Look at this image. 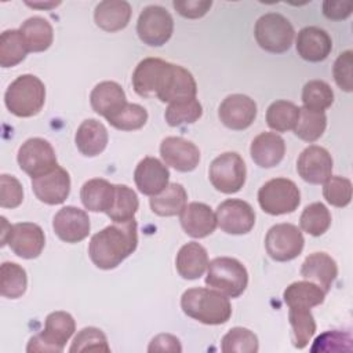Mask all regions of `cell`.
Wrapping results in <instances>:
<instances>
[{
    "mask_svg": "<svg viewBox=\"0 0 353 353\" xmlns=\"http://www.w3.org/2000/svg\"><path fill=\"white\" fill-rule=\"evenodd\" d=\"M138 225L135 218L113 223L95 233L88 245V255L92 263L103 270L117 268L128 258L138 245Z\"/></svg>",
    "mask_w": 353,
    "mask_h": 353,
    "instance_id": "6da1fadb",
    "label": "cell"
},
{
    "mask_svg": "<svg viewBox=\"0 0 353 353\" xmlns=\"http://www.w3.org/2000/svg\"><path fill=\"white\" fill-rule=\"evenodd\" d=\"M183 313L203 324L219 325L232 316L229 298L214 288H189L181 296Z\"/></svg>",
    "mask_w": 353,
    "mask_h": 353,
    "instance_id": "7a4b0ae2",
    "label": "cell"
},
{
    "mask_svg": "<svg viewBox=\"0 0 353 353\" xmlns=\"http://www.w3.org/2000/svg\"><path fill=\"white\" fill-rule=\"evenodd\" d=\"M46 102L44 83L34 74H21L7 88L4 103L18 117L37 114Z\"/></svg>",
    "mask_w": 353,
    "mask_h": 353,
    "instance_id": "3957f363",
    "label": "cell"
},
{
    "mask_svg": "<svg viewBox=\"0 0 353 353\" xmlns=\"http://www.w3.org/2000/svg\"><path fill=\"white\" fill-rule=\"evenodd\" d=\"M205 284L229 298L240 296L248 284L245 266L229 256H218L208 262Z\"/></svg>",
    "mask_w": 353,
    "mask_h": 353,
    "instance_id": "277c9868",
    "label": "cell"
},
{
    "mask_svg": "<svg viewBox=\"0 0 353 353\" xmlns=\"http://www.w3.org/2000/svg\"><path fill=\"white\" fill-rule=\"evenodd\" d=\"M76 323L68 312H52L46 317L44 330L29 339L26 352H52L63 350L66 342L74 334Z\"/></svg>",
    "mask_w": 353,
    "mask_h": 353,
    "instance_id": "5b68a950",
    "label": "cell"
},
{
    "mask_svg": "<svg viewBox=\"0 0 353 353\" xmlns=\"http://www.w3.org/2000/svg\"><path fill=\"white\" fill-rule=\"evenodd\" d=\"M291 22L277 12L263 14L255 23L254 36L258 46L272 54H283L290 50L294 40Z\"/></svg>",
    "mask_w": 353,
    "mask_h": 353,
    "instance_id": "8992f818",
    "label": "cell"
},
{
    "mask_svg": "<svg viewBox=\"0 0 353 353\" xmlns=\"http://www.w3.org/2000/svg\"><path fill=\"white\" fill-rule=\"evenodd\" d=\"M258 203L269 215L291 214L301 203V193L291 179L274 178L261 186L258 190Z\"/></svg>",
    "mask_w": 353,
    "mask_h": 353,
    "instance_id": "52a82bcc",
    "label": "cell"
},
{
    "mask_svg": "<svg viewBox=\"0 0 353 353\" xmlns=\"http://www.w3.org/2000/svg\"><path fill=\"white\" fill-rule=\"evenodd\" d=\"M210 182L222 193L232 194L239 192L247 176L245 163L236 152H226L212 160L208 170Z\"/></svg>",
    "mask_w": 353,
    "mask_h": 353,
    "instance_id": "ba28073f",
    "label": "cell"
},
{
    "mask_svg": "<svg viewBox=\"0 0 353 353\" xmlns=\"http://www.w3.org/2000/svg\"><path fill=\"white\" fill-rule=\"evenodd\" d=\"M174 21L161 6H148L139 14L137 33L143 44L150 47L164 46L172 36Z\"/></svg>",
    "mask_w": 353,
    "mask_h": 353,
    "instance_id": "9c48e42d",
    "label": "cell"
},
{
    "mask_svg": "<svg viewBox=\"0 0 353 353\" xmlns=\"http://www.w3.org/2000/svg\"><path fill=\"white\" fill-rule=\"evenodd\" d=\"M303 244L302 232L292 223H277L268 230L265 237L266 252L277 262L295 259L302 252Z\"/></svg>",
    "mask_w": 353,
    "mask_h": 353,
    "instance_id": "30bf717a",
    "label": "cell"
},
{
    "mask_svg": "<svg viewBox=\"0 0 353 353\" xmlns=\"http://www.w3.org/2000/svg\"><path fill=\"white\" fill-rule=\"evenodd\" d=\"M17 160L21 170L32 178L44 175L58 165L54 148L43 138L26 139L18 150Z\"/></svg>",
    "mask_w": 353,
    "mask_h": 353,
    "instance_id": "8fae6325",
    "label": "cell"
},
{
    "mask_svg": "<svg viewBox=\"0 0 353 353\" xmlns=\"http://www.w3.org/2000/svg\"><path fill=\"white\" fill-rule=\"evenodd\" d=\"M196 94L197 85L192 73L179 65L168 62L159 84L156 97L161 102L171 103L183 99H193L196 98Z\"/></svg>",
    "mask_w": 353,
    "mask_h": 353,
    "instance_id": "7c38bea8",
    "label": "cell"
},
{
    "mask_svg": "<svg viewBox=\"0 0 353 353\" xmlns=\"http://www.w3.org/2000/svg\"><path fill=\"white\" fill-rule=\"evenodd\" d=\"M218 226L229 234H245L255 225L252 207L240 199H228L216 208Z\"/></svg>",
    "mask_w": 353,
    "mask_h": 353,
    "instance_id": "4fadbf2b",
    "label": "cell"
},
{
    "mask_svg": "<svg viewBox=\"0 0 353 353\" xmlns=\"http://www.w3.org/2000/svg\"><path fill=\"white\" fill-rule=\"evenodd\" d=\"M6 244H8L12 252L19 258L34 259L41 254L46 244V237L39 225L32 222H19L11 225Z\"/></svg>",
    "mask_w": 353,
    "mask_h": 353,
    "instance_id": "5bb4252c",
    "label": "cell"
},
{
    "mask_svg": "<svg viewBox=\"0 0 353 353\" xmlns=\"http://www.w3.org/2000/svg\"><path fill=\"white\" fill-rule=\"evenodd\" d=\"M218 116L225 127L241 131L254 123L256 117V103L244 94H232L219 105Z\"/></svg>",
    "mask_w": 353,
    "mask_h": 353,
    "instance_id": "9a60e30c",
    "label": "cell"
},
{
    "mask_svg": "<svg viewBox=\"0 0 353 353\" xmlns=\"http://www.w3.org/2000/svg\"><path fill=\"white\" fill-rule=\"evenodd\" d=\"M296 171L305 182L324 183L332 174V157L327 149L310 145L299 154Z\"/></svg>",
    "mask_w": 353,
    "mask_h": 353,
    "instance_id": "2e32d148",
    "label": "cell"
},
{
    "mask_svg": "<svg viewBox=\"0 0 353 353\" xmlns=\"http://www.w3.org/2000/svg\"><path fill=\"white\" fill-rule=\"evenodd\" d=\"M32 189L41 203L48 205L62 204L70 192V176L65 168L57 165L52 171L32 178Z\"/></svg>",
    "mask_w": 353,
    "mask_h": 353,
    "instance_id": "e0dca14e",
    "label": "cell"
},
{
    "mask_svg": "<svg viewBox=\"0 0 353 353\" xmlns=\"http://www.w3.org/2000/svg\"><path fill=\"white\" fill-rule=\"evenodd\" d=\"M90 218L84 210L73 205L62 207L52 219L55 234L65 243H79L90 234Z\"/></svg>",
    "mask_w": 353,
    "mask_h": 353,
    "instance_id": "ac0fdd59",
    "label": "cell"
},
{
    "mask_svg": "<svg viewBox=\"0 0 353 353\" xmlns=\"http://www.w3.org/2000/svg\"><path fill=\"white\" fill-rule=\"evenodd\" d=\"M160 154L164 163L176 171L190 172L200 161L199 148L181 137H167L161 141Z\"/></svg>",
    "mask_w": 353,
    "mask_h": 353,
    "instance_id": "d6986e66",
    "label": "cell"
},
{
    "mask_svg": "<svg viewBox=\"0 0 353 353\" xmlns=\"http://www.w3.org/2000/svg\"><path fill=\"white\" fill-rule=\"evenodd\" d=\"M168 179L170 171L167 165L150 156L143 157L134 171V181L138 190L150 197L161 193L168 186Z\"/></svg>",
    "mask_w": 353,
    "mask_h": 353,
    "instance_id": "ffe728a7",
    "label": "cell"
},
{
    "mask_svg": "<svg viewBox=\"0 0 353 353\" xmlns=\"http://www.w3.org/2000/svg\"><path fill=\"white\" fill-rule=\"evenodd\" d=\"M179 215L182 229L188 236L193 239H203L210 236L218 225L215 212L210 205L204 203H189L185 205Z\"/></svg>",
    "mask_w": 353,
    "mask_h": 353,
    "instance_id": "44dd1931",
    "label": "cell"
},
{
    "mask_svg": "<svg viewBox=\"0 0 353 353\" xmlns=\"http://www.w3.org/2000/svg\"><path fill=\"white\" fill-rule=\"evenodd\" d=\"M295 46L296 52L302 59L309 62H321L330 55L332 50V40L324 29L306 26L299 30Z\"/></svg>",
    "mask_w": 353,
    "mask_h": 353,
    "instance_id": "7402d4cb",
    "label": "cell"
},
{
    "mask_svg": "<svg viewBox=\"0 0 353 353\" xmlns=\"http://www.w3.org/2000/svg\"><path fill=\"white\" fill-rule=\"evenodd\" d=\"M90 102L94 112L103 116L106 120L117 114L128 103L124 90L116 81H102L97 84L90 94Z\"/></svg>",
    "mask_w": 353,
    "mask_h": 353,
    "instance_id": "603a6c76",
    "label": "cell"
},
{
    "mask_svg": "<svg viewBox=\"0 0 353 353\" xmlns=\"http://www.w3.org/2000/svg\"><path fill=\"white\" fill-rule=\"evenodd\" d=\"M250 153L256 165L272 168L283 160L285 154V142L276 132H261L252 139Z\"/></svg>",
    "mask_w": 353,
    "mask_h": 353,
    "instance_id": "cb8c5ba5",
    "label": "cell"
},
{
    "mask_svg": "<svg viewBox=\"0 0 353 353\" xmlns=\"http://www.w3.org/2000/svg\"><path fill=\"white\" fill-rule=\"evenodd\" d=\"M301 274L328 292L338 276V266L334 258H331L328 254L313 252L305 258L301 266Z\"/></svg>",
    "mask_w": 353,
    "mask_h": 353,
    "instance_id": "d4e9b609",
    "label": "cell"
},
{
    "mask_svg": "<svg viewBox=\"0 0 353 353\" xmlns=\"http://www.w3.org/2000/svg\"><path fill=\"white\" fill-rule=\"evenodd\" d=\"M168 62L160 58H145L132 73V87L139 97L156 95Z\"/></svg>",
    "mask_w": 353,
    "mask_h": 353,
    "instance_id": "484cf974",
    "label": "cell"
},
{
    "mask_svg": "<svg viewBox=\"0 0 353 353\" xmlns=\"http://www.w3.org/2000/svg\"><path fill=\"white\" fill-rule=\"evenodd\" d=\"M108 139L109 135L106 127L95 119L84 120L74 135L79 152L87 157H94L102 153L108 145Z\"/></svg>",
    "mask_w": 353,
    "mask_h": 353,
    "instance_id": "4316f807",
    "label": "cell"
},
{
    "mask_svg": "<svg viewBox=\"0 0 353 353\" xmlns=\"http://www.w3.org/2000/svg\"><path fill=\"white\" fill-rule=\"evenodd\" d=\"M131 12V6L125 0H105L95 7L94 19L102 30L117 32L128 25Z\"/></svg>",
    "mask_w": 353,
    "mask_h": 353,
    "instance_id": "83f0119b",
    "label": "cell"
},
{
    "mask_svg": "<svg viewBox=\"0 0 353 353\" xmlns=\"http://www.w3.org/2000/svg\"><path fill=\"white\" fill-rule=\"evenodd\" d=\"M208 266L207 250L196 243L190 241L181 247L175 258V268L181 277L186 280L200 279Z\"/></svg>",
    "mask_w": 353,
    "mask_h": 353,
    "instance_id": "f1b7e54d",
    "label": "cell"
},
{
    "mask_svg": "<svg viewBox=\"0 0 353 353\" xmlns=\"http://www.w3.org/2000/svg\"><path fill=\"white\" fill-rule=\"evenodd\" d=\"M114 197V185L103 178L87 181L80 190L83 205L92 212H108Z\"/></svg>",
    "mask_w": 353,
    "mask_h": 353,
    "instance_id": "f546056e",
    "label": "cell"
},
{
    "mask_svg": "<svg viewBox=\"0 0 353 353\" xmlns=\"http://www.w3.org/2000/svg\"><path fill=\"white\" fill-rule=\"evenodd\" d=\"M29 52H41L50 48L54 40L51 23L43 17L28 18L19 28Z\"/></svg>",
    "mask_w": 353,
    "mask_h": 353,
    "instance_id": "4dcf8cb0",
    "label": "cell"
},
{
    "mask_svg": "<svg viewBox=\"0 0 353 353\" xmlns=\"http://www.w3.org/2000/svg\"><path fill=\"white\" fill-rule=\"evenodd\" d=\"M325 291L312 281H296L290 284L284 292L283 298L288 307H305L310 309L313 306L321 305L325 298Z\"/></svg>",
    "mask_w": 353,
    "mask_h": 353,
    "instance_id": "1f68e13d",
    "label": "cell"
},
{
    "mask_svg": "<svg viewBox=\"0 0 353 353\" xmlns=\"http://www.w3.org/2000/svg\"><path fill=\"white\" fill-rule=\"evenodd\" d=\"M188 194L181 183H168L159 194L150 197V208L160 216H175L182 212L186 205Z\"/></svg>",
    "mask_w": 353,
    "mask_h": 353,
    "instance_id": "d6a6232c",
    "label": "cell"
},
{
    "mask_svg": "<svg viewBox=\"0 0 353 353\" xmlns=\"http://www.w3.org/2000/svg\"><path fill=\"white\" fill-rule=\"evenodd\" d=\"M139 201L137 193L127 185H114V197L106 215L114 223H123L134 219Z\"/></svg>",
    "mask_w": 353,
    "mask_h": 353,
    "instance_id": "836d02e7",
    "label": "cell"
},
{
    "mask_svg": "<svg viewBox=\"0 0 353 353\" xmlns=\"http://www.w3.org/2000/svg\"><path fill=\"white\" fill-rule=\"evenodd\" d=\"M29 52L19 29L4 30L0 36V66L12 68L21 63Z\"/></svg>",
    "mask_w": 353,
    "mask_h": 353,
    "instance_id": "e575fe53",
    "label": "cell"
},
{
    "mask_svg": "<svg viewBox=\"0 0 353 353\" xmlns=\"http://www.w3.org/2000/svg\"><path fill=\"white\" fill-rule=\"evenodd\" d=\"M299 119V108L290 101H274L266 110V123L276 132L294 130Z\"/></svg>",
    "mask_w": 353,
    "mask_h": 353,
    "instance_id": "d590c367",
    "label": "cell"
},
{
    "mask_svg": "<svg viewBox=\"0 0 353 353\" xmlns=\"http://www.w3.org/2000/svg\"><path fill=\"white\" fill-rule=\"evenodd\" d=\"M28 277L22 266L15 262H4L0 268V294L10 299L22 296L26 291Z\"/></svg>",
    "mask_w": 353,
    "mask_h": 353,
    "instance_id": "8d00e7d4",
    "label": "cell"
},
{
    "mask_svg": "<svg viewBox=\"0 0 353 353\" xmlns=\"http://www.w3.org/2000/svg\"><path fill=\"white\" fill-rule=\"evenodd\" d=\"M327 127V117L324 112H316L306 108H299V119L294 128L295 135L305 142L317 141Z\"/></svg>",
    "mask_w": 353,
    "mask_h": 353,
    "instance_id": "74e56055",
    "label": "cell"
},
{
    "mask_svg": "<svg viewBox=\"0 0 353 353\" xmlns=\"http://www.w3.org/2000/svg\"><path fill=\"white\" fill-rule=\"evenodd\" d=\"M288 320L294 332V346L296 349L306 347L316 332V321L310 309L290 307Z\"/></svg>",
    "mask_w": 353,
    "mask_h": 353,
    "instance_id": "f35d334b",
    "label": "cell"
},
{
    "mask_svg": "<svg viewBox=\"0 0 353 353\" xmlns=\"http://www.w3.org/2000/svg\"><path fill=\"white\" fill-rule=\"evenodd\" d=\"M299 225L307 234L321 236L331 225V214L323 203H312L302 211Z\"/></svg>",
    "mask_w": 353,
    "mask_h": 353,
    "instance_id": "ab89813d",
    "label": "cell"
},
{
    "mask_svg": "<svg viewBox=\"0 0 353 353\" xmlns=\"http://www.w3.org/2000/svg\"><path fill=\"white\" fill-rule=\"evenodd\" d=\"M203 114V108L200 102L193 99H183L171 102L164 113L165 121L171 127H179L182 124H192L197 121Z\"/></svg>",
    "mask_w": 353,
    "mask_h": 353,
    "instance_id": "60d3db41",
    "label": "cell"
},
{
    "mask_svg": "<svg viewBox=\"0 0 353 353\" xmlns=\"http://www.w3.org/2000/svg\"><path fill=\"white\" fill-rule=\"evenodd\" d=\"M258 349L256 335L243 327L230 328L221 342V350L223 353H256Z\"/></svg>",
    "mask_w": 353,
    "mask_h": 353,
    "instance_id": "b9f144b4",
    "label": "cell"
},
{
    "mask_svg": "<svg viewBox=\"0 0 353 353\" xmlns=\"http://www.w3.org/2000/svg\"><path fill=\"white\" fill-rule=\"evenodd\" d=\"M302 102L306 109L324 112L334 102V91L323 80H310L303 85Z\"/></svg>",
    "mask_w": 353,
    "mask_h": 353,
    "instance_id": "7bdbcfd3",
    "label": "cell"
},
{
    "mask_svg": "<svg viewBox=\"0 0 353 353\" xmlns=\"http://www.w3.org/2000/svg\"><path fill=\"white\" fill-rule=\"evenodd\" d=\"M69 352H110V347L105 334L99 328L85 327L77 332Z\"/></svg>",
    "mask_w": 353,
    "mask_h": 353,
    "instance_id": "ee69618b",
    "label": "cell"
},
{
    "mask_svg": "<svg viewBox=\"0 0 353 353\" xmlns=\"http://www.w3.org/2000/svg\"><path fill=\"white\" fill-rule=\"evenodd\" d=\"M109 124L121 131L139 130L148 121V112L138 103H127L117 114L110 117Z\"/></svg>",
    "mask_w": 353,
    "mask_h": 353,
    "instance_id": "f6af8a7d",
    "label": "cell"
},
{
    "mask_svg": "<svg viewBox=\"0 0 353 353\" xmlns=\"http://www.w3.org/2000/svg\"><path fill=\"white\" fill-rule=\"evenodd\" d=\"M323 196L334 207L342 208L352 201V182L339 175H331L323 186Z\"/></svg>",
    "mask_w": 353,
    "mask_h": 353,
    "instance_id": "bcb514c9",
    "label": "cell"
},
{
    "mask_svg": "<svg viewBox=\"0 0 353 353\" xmlns=\"http://www.w3.org/2000/svg\"><path fill=\"white\" fill-rule=\"evenodd\" d=\"M352 336L349 332H342L338 330L327 331L316 338L312 352H339L350 350Z\"/></svg>",
    "mask_w": 353,
    "mask_h": 353,
    "instance_id": "7dc6e473",
    "label": "cell"
},
{
    "mask_svg": "<svg viewBox=\"0 0 353 353\" xmlns=\"http://www.w3.org/2000/svg\"><path fill=\"white\" fill-rule=\"evenodd\" d=\"M23 200V189L21 182L7 174L0 175V205L3 208H15Z\"/></svg>",
    "mask_w": 353,
    "mask_h": 353,
    "instance_id": "c3c4849f",
    "label": "cell"
},
{
    "mask_svg": "<svg viewBox=\"0 0 353 353\" xmlns=\"http://www.w3.org/2000/svg\"><path fill=\"white\" fill-rule=\"evenodd\" d=\"M352 66H353V52L350 50L339 54L334 63V80L338 87L346 92L353 90V80H352Z\"/></svg>",
    "mask_w": 353,
    "mask_h": 353,
    "instance_id": "681fc988",
    "label": "cell"
},
{
    "mask_svg": "<svg viewBox=\"0 0 353 353\" xmlns=\"http://www.w3.org/2000/svg\"><path fill=\"white\" fill-rule=\"evenodd\" d=\"M172 6L179 15L189 19H196L207 14V11L212 6V1L211 0H175Z\"/></svg>",
    "mask_w": 353,
    "mask_h": 353,
    "instance_id": "f907efd6",
    "label": "cell"
},
{
    "mask_svg": "<svg viewBox=\"0 0 353 353\" xmlns=\"http://www.w3.org/2000/svg\"><path fill=\"white\" fill-rule=\"evenodd\" d=\"M353 10V4L350 1H331L325 0L323 3V14L325 18L332 21L346 19Z\"/></svg>",
    "mask_w": 353,
    "mask_h": 353,
    "instance_id": "816d5d0a",
    "label": "cell"
},
{
    "mask_svg": "<svg viewBox=\"0 0 353 353\" xmlns=\"http://www.w3.org/2000/svg\"><path fill=\"white\" fill-rule=\"evenodd\" d=\"M148 352H182V346L176 336L171 334H159L152 339Z\"/></svg>",
    "mask_w": 353,
    "mask_h": 353,
    "instance_id": "f5cc1de1",
    "label": "cell"
},
{
    "mask_svg": "<svg viewBox=\"0 0 353 353\" xmlns=\"http://www.w3.org/2000/svg\"><path fill=\"white\" fill-rule=\"evenodd\" d=\"M26 4L33 8H51V7L59 6L61 1H58V3H26Z\"/></svg>",
    "mask_w": 353,
    "mask_h": 353,
    "instance_id": "db71d44e",
    "label": "cell"
}]
</instances>
